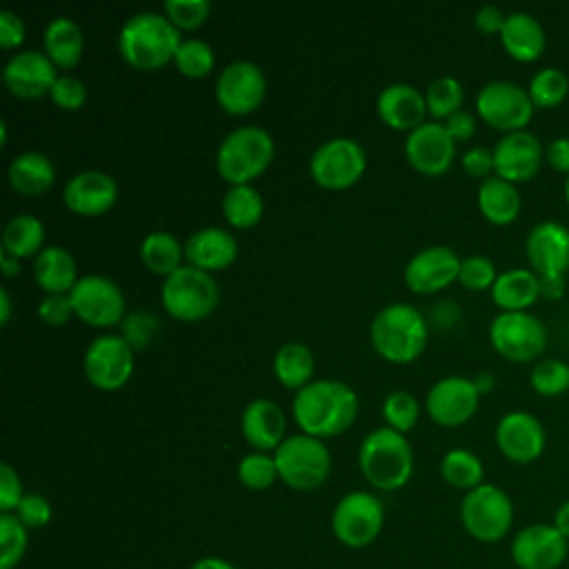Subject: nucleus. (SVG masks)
<instances>
[{
  "instance_id": "1",
  "label": "nucleus",
  "mask_w": 569,
  "mask_h": 569,
  "mask_svg": "<svg viewBox=\"0 0 569 569\" xmlns=\"http://www.w3.org/2000/svg\"><path fill=\"white\" fill-rule=\"evenodd\" d=\"M291 411L302 433L325 440L345 433L356 422L358 396L342 380L320 378L296 391Z\"/></svg>"
},
{
  "instance_id": "2",
  "label": "nucleus",
  "mask_w": 569,
  "mask_h": 569,
  "mask_svg": "<svg viewBox=\"0 0 569 569\" xmlns=\"http://www.w3.org/2000/svg\"><path fill=\"white\" fill-rule=\"evenodd\" d=\"M180 42V29L160 11H138L118 31V53L138 71H156L173 62Z\"/></svg>"
},
{
  "instance_id": "3",
  "label": "nucleus",
  "mask_w": 569,
  "mask_h": 569,
  "mask_svg": "<svg viewBox=\"0 0 569 569\" xmlns=\"http://www.w3.org/2000/svg\"><path fill=\"white\" fill-rule=\"evenodd\" d=\"M427 320L409 302H391L382 307L369 325L371 347L382 360L393 365L418 360L427 347Z\"/></svg>"
},
{
  "instance_id": "4",
  "label": "nucleus",
  "mask_w": 569,
  "mask_h": 569,
  "mask_svg": "<svg viewBox=\"0 0 569 569\" xmlns=\"http://www.w3.org/2000/svg\"><path fill=\"white\" fill-rule=\"evenodd\" d=\"M358 465L373 489L396 491L405 487L413 473V451L405 433L391 427H378L362 438Z\"/></svg>"
},
{
  "instance_id": "5",
  "label": "nucleus",
  "mask_w": 569,
  "mask_h": 569,
  "mask_svg": "<svg viewBox=\"0 0 569 569\" xmlns=\"http://www.w3.org/2000/svg\"><path fill=\"white\" fill-rule=\"evenodd\" d=\"M273 153L276 144L267 129L242 124L231 129L218 144L216 171L229 187L251 184L269 169Z\"/></svg>"
},
{
  "instance_id": "6",
  "label": "nucleus",
  "mask_w": 569,
  "mask_h": 569,
  "mask_svg": "<svg viewBox=\"0 0 569 569\" xmlns=\"http://www.w3.org/2000/svg\"><path fill=\"white\" fill-rule=\"evenodd\" d=\"M160 300L171 318L182 322H198L218 307L220 291L211 273L191 264H182L178 271L164 278Z\"/></svg>"
},
{
  "instance_id": "7",
  "label": "nucleus",
  "mask_w": 569,
  "mask_h": 569,
  "mask_svg": "<svg viewBox=\"0 0 569 569\" xmlns=\"http://www.w3.org/2000/svg\"><path fill=\"white\" fill-rule=\"evenodd\" d=\"M280 480L298 491L320 487L331 473V453L320 438L296 433L287 436L273 451Z\"/></svg>"
},
{
  "instance_id": "8",
  "label": "nucleus",
  "mask_w": 569,
  "mask_h": 569,
  "mask_svg": "<svg viewBox=\"0 0 569 569\" xmlns=\"http://www.w3.org/2000/svg\"><path fill=\"white\" fill-rule=\"evenodd\" d=\"M465 531L480 542H498L513 525L511 498L496 485L482 482L467 491L460 502Z\"/></svg>"
},
{
  "instance_id": "9",
  "label": "nucleus",
  "mask_w": 569,
  "mask_h": 569,
  "mask_svg": "<svg viewBox=\"0 0 569 569\" xmlns=\"http://www.w3.org/2000/svg\"><path fill=\"white\" fill-rule=\"evenodd\" d=\"M367 169L365 147L347 136L329 138L320 142L309 158L311 180L329 191H342L353 187Z\"/></svg>"
},
{
  "instance_id": "10",
  "label": "nucleus",
  "mask_w": 569,
  "mask_h": 569,
  "mask_svg": "<svg viewBox=\"0 0 569 569\" xmlns=\"http://www.w3.org/2000/svg\"><path fill=\"white\" fill-rule=\"evenodd\" d=\"M489 342L509 362H538L547 347V329L529 311H500L489 325Z\"/></svg>"
},
{
  "instance_id": "11",
  "label": "nucleus",
  "mask_w": 569,
  "mask_h": 569,
  "mask_svg": "<svg viewBox=\"0 0 569 569\" xmlns=\"http://www.w3.org/2000/svg\"><path fill=\"white\" fill-rule=\"evenodd\" d=\"M476 111L485 124L502 133L527 129L533 118L529 91L511 80H491L476 96Z\"/></svg>"
},
{
  "instance_id": "12",
  "label": "nucleus",
  "mask_w": 569,
  "mask_h": 569,
  "mask_svg": "<svg viewBox=\"0 0 569 569\" xmlns=\"http://www.w3.org/2000/svg\"><path fill=\"white\" fill-rule=\"evenodd\" d=\"M73 316L89 327L107 329L120 325L127 316V300L122 289L107 276H80L69 291Z\"/></svg>"
},
{
  "instance_id": "13",
  "label": "nucleus",
  "mask_w": 569,
  "mask_h": 569,
  "mask_svg": "<svg viewBox=\"0 0 569 569\" xmlns=\"http://www.w3.org/2000/svg\"><path fill=\"white\" fill-rule=\"evenodd\" d=\"M133 347L118 333L96 336L82 356V371L89 385L100 391H118L133 373Z\"/></svg>"
},
{
  "instance_id": "14",
  "label": "nucleus",
  "mask_w": 569,
  "mask_h": 569,
  "mask_svg": "<svg viewBox=\"0 0 569 569\" xmlns=\"http://www.w3.org/2000/svg\"><path fill=\"white\" fill-rule=\"evenodd\" d=\"M385 522L382 502L369 491L345 493L331 513L333 536L351 549L371 545Z\"/></svg>"
},
{
  "instance_id": "15",
  "label": "nucleus",
  "mask_w": 569,
  "mask_h": 569,
  "mask_svg": "<svg viewBox=\"0 0 569 569\" xmlns=\"http://www.w3.org/2000/svg\"><path fill=\"white\" fill-rule=\"evenodd\" d=\"M213 93L224 113L247 116L256 111L267 96L264 71L251 60H233L218 73Z\"/></svg>"
},
{
  "instance_id": "16",
  "label": "nucleus",
  "mask_w": 569,
  "mask_h": 569,
  "mask_svg": "<svg viewBox=\"0 0 569 569\" xmlns=\"http://www.w3.org/2000/svg\"><path fill=\"white\" fill-rule=\"evenodd\" d=\"M525 256L538 278H565L569 271V227L556 220L533 224L525 240Z\"/></svg>"
},
{
  "instance_id": "17",
  "label": "nucleus",
  "mask_w": 569,
  "mask_h": 569,
  "mask_svg": "<svg viewBox=\"0 0 569 569\" xmlns=\"http://www.w3.org/2000/svg\"><path fill=\"white\" fill-rule=\"evenodd\" d=\"M407 162L425 176H442L456 160V142L438 120H425L405 138Z\"/></svg>"
},
{
  "instance_id": "18",
  "label": "nucleus",
  "mask_w": 569,
  "mask_h": 569,
  "mask_svg": "<svg viewBox=\"0 0 569 569\" xmlns=\"http://www.w3.org/2000/svg\"><path fill=\"white\" fill-rule=\"evenodd\" d=\"M460 256L447 244H429L405 264V284L420 296L447 289L458 280Z\"/></svg>"
},
{
  "instance_id": "19",
  "label": "nucleus",
  "mask_w": 569,
  "mask_h": 569,
  "mask_svg": "<svg viewBox=\"0 0 569 569\" xmlns=\"http://www.w3.org/2000/svg\"><path fill=\"white\" fill-rule=\"evenodd\" d=\"M427 413L440 427H460L473 418L480 405L471 378L445 376L427 391Z\"/></svg>"
},
{
  "instance_id": "20",
  "label": "nucleus",
  "mask_w": 569,
  "mask_h": 569,
  "mask_svg": "<svg viewBox=\"0 0 569 569\" xmlns=\"http://www.w3.org/2000/svg\"><path fill=\"white\" fill-rule=\"evenodd\" d=\"M58 80V67L49 60L44 51L22 49L13 53L2 69V82L11 96L22 100H33L51 93Z\"/></svg>"
},
{
  "instance_id": "21",
  "label": "nucleus",
  "mask_w": 569,
  "mask_h": 569,
  "mask_svg": "<svg viewBox=\"0 0 569 569\" xmlns=\"http://www.w3.org/2000/svg\"><path fill=\"white\" fill-rule=\"evenodd\" d=\"M569 553V540L553 525H529L511 540V560L518 569H558Z\"/></svg>"
},
{
  "instance_id": "22",
  "label": "nucleus",
  "mask_w": 569,
  "mask_h": 569,
  "mask_svg": "<svg viewBox=\"0 0 569 569\" xmlns=\"http://www.w3.org/2000/svg\"><path fill=\"white\" fill-rule=\"evenodd\" d=\"M496 445L500 453L518 465H529L538 460L547 445V433L542 422L522 409L507 411L496 425Z\"/></svg>"
},
{
  "instance_id": "23",
  "label": "nucleus",
  "mask_w": 569,
  "mask_h": 569,
  "mask_svg": "<svg viewBox=\"0 0 569 569\" xmlns=\"http://www.w3.org/2000/svg\"><path fill=\"white\" fill-rule=\"evenodd\" d=\"M493 173L513 184L531 180L545 160V149L540 140L522 129L513 133H502V138L493 144Z\"/></svg>"
},
{
  "instance_id": "24",
  "label": "nucleus",
  "mask_w": 569,
  "mask_h": 569,
  "mask_svg": "<svg viewBox=\"0 0 569 569\" xmlns=\"http://www.w3.org/2000/svg\"><path fill=\"white\" fill-rule=\"evenodd\" d=\"M118 200V182L113 176L98 171V169H84L71 176L64 182L62 189V202L64 207L82 218H96L107 213Z\"/></svg>"
},
{
  "instance_id": "25",
  "label": "nucleus",
  "mask_w": 569,
  "mask_h": 569,
  "mask_svg": "<svg viewBox=\"0 0 569 569\" xmlns=\"http://www.w3.org/2000/svg\"><path fill=\"white\" fill-rule=\"evenodd\" d=\"M284 429L287 416L271 398H256L240 413L242 438L253 447V451H276L287 438Z\"/></svg>"
},
{
  "instance_id": "26",
  "label": "nucleus",
  "mask_w": 569,
  "mask_h": 569,
  "mask_svg": "<svg viewBox=\"0 0 569 569\" xmlns=\"http://www.w3.org/2000/svg\"><path fill=\"white\" fill-rule=\"evenodd\" d=\"M378 118L396 131H413L425 122L427 100L425 93L409 82H391L376 98Z\"/></svg>"
},
{
  "instance_id": "27",
  "label": "nucleus",
  "mask_w": 569,
  "mask_h": 569,
  "mask_svg": "<svg viewBox=\"0 0 569 569\" xmlns=\"http://www.w3.org/2000/svg\"><path fill=\"white\" fill-rule=\"evenodd\" d=\"M236 258H238V240L231 231L222 227H202L184 240L187 264L202 269L207 273L231 267Z\"/></svg>"
},
{
  "instance_id": "28",
  "label": "nucleus",
  "mask_w": 569,
  "mask_h": 569,
  "mask_svg": "<svg viewBox=\"0 0 569 569\" xmlns=\"http://www.w3.org/2000/svg\"><path fill=\"white\" fill-rule=\"evenodd\" d=\"M500 42L509 58L518 62H536L545 51L547 36L536 16L527 11H511L507 13L500 31Z\"/></svg>"
},
{
  "instance_id": "29",
  "label": "nucleus",
  "mask_w": 569,
  "mask_h": 569,
  "mask_svg": "<svg viewBox=\"0 0 569 569\" xmlns=\"http://www.w3.org/2000/svg\"><path fill=\"white\" fill-rule=\"evenodd\" d=\"M33 280L44 293H69L78 282L76 258L60 244H47L33 258Z\"/></svg>"
},
{
  "instance_id": "30",
  "label": "nucleus",
  "mask_w": 569,
  "mask_h": 569,
  "mask_svg": "<svg viewBox=\"0 0 569 569\" xmlns=\"http://www.w3.org/2000/svg\"><path fill=\"white\" fill-rule=\"evenodd\" d=\"M9 184L20 196H40L56 182L53 160L42 151L18 153L7 169Z\"/></svg>"
},
{
  "instance_id": "31",
  "label": "nucleus",
  "mask_w": 569,
  "mask_h": 569,
  "mask_svg": "<svg viewBox=\"0 0 569 569\" xmlns=\"http://www.w3.org/2000/svg\"><path fill=\"white\" fill-rule=\"evenodd\" d=\"M42 51L58 69H73L84 51V36L80 24L67 16L49 20L42 33Z\"/></svg>"
},
{
  "instance_id": "32",
  "label": "nucleus",
  "mask_w": 569,
  "mask_h": 569,
  "mask_svg": "<svg viewBox=\"0 0 569 569\" xmlns=\"http://www.w3.org/2000/svg\"><path fill=\"white\" fill-rule=\"evenodd\" d=\"M491 298L500 311H527L540 298V280L531 269H507L498 273Z\"/></svg>"
},
{
  "instance_id": "33",
  "label": "nucleus",
  "mask_w": 569,
  "mask_h": 569,
  "mask_svg": "<svg viewBox=\"0 0 569 569\" xmlns=\"http://www.w3.org/2000/svg\"><path fill=\"white\" fill-rule=\"evenodd\" d=\"M522 200L518 187L509 180L498 178L496 173L480 180L478 187V209L491 224L505 227L511 224L520 213Z\"/></svg>"
},
{
  "instance_id": "34",
  "label": "nucleus",
  "mask_w": 569,
  "mask_h": 569,
  "mask_svg": "<svg viewBox=\"0 0 569 569\" xmlns=\"http://www.w3.org/2000/svg\"><path fill=\"white\" fill-rule=\"evenodd\" d=\"M140 260L151 273L169 278L182 267L184 242H180L178 236L164 229L149 231L140 242Z\"/></svg>"
},
{
  "instance_id": "35",
  "label": "nucleus",
  "mask_w": 569,
  "mask_h": 569,
  "mask_svg": "<svg viewBox=\"0 0 569 569\" xmlns=\"http://www.w3.org/2000/svg\"><path fill=\"white\" fill-rule=\"evenodd\" d=\"M316 358L302 342H284L273 353V373L287 389H302L313 380Z\"/></svg>"
},
{
  "instance_id": "36",
  "label": "nucleus",
  "mask_w": 569,
  "mask_h": 569,
  "mask_svg": "<svg viewBox=\"0 0 569 569\" xmlns=\"http://www.w3.org/2000/svg\"><path fill=\"white\" fill-rule=\"evenodd\" d=\"M44 249V224L33 213H16L2 229V251L24 260Z\"/></svg>"
},
{
  "instance_id": "37",
  "label": "nucleus",
  "mask_w": 569,
  "mask_h": 569,
  "mask_svg": "<svg viewBox=\"0 0 569 569\" xmlns=\"http://www.w3.org/2000/svg\"><path fill=\"white\" fill-rule=\"evenodd\" d=\"M264 198L253 184L229 187L222 196V216L233 229H251L262 220Z\"/></svg>"
},
{
  "instance_id": "38",
  "label": "nucleus",
  "mask_w": 569,
  "mask_h": 569,
  "mask_svg": "<svg viewBox=\"0 0 569 569\" xmlns=\"http://www.w3.org/2000/svg\"><path fill=\"white\" fill-rule=\"evenodd\" d=\"M440 476L453 489L471 491L478 485H482L485 467H482V460L473 451L456 447V449H449L442 456V460H440Z\"/></svg>"
},
{
  "instance_id": "39",
  "label": "nucleus",
  "mask_w": 569,
  "mask_h": 569,
  "mask_svg": "<svg viewBox=\"0 0 569 569\" xmlns=\"http://www.w3.org/2000/svg\"><path fill=\"white\" fill-rule=\"evenodd\" d=\"M527 91L536 109H553L565 102L569 93V78L558 67H542L529 80Z\"/></svg>"
},
{
  "instance_id": "40",
  "label": "nucleus",
  "mask_w": 569,
  "mask_h": 569,
  "mask_svg": "<svg viewBox=\"0 0 569 569\" xmlns=\"http://www.w3.org/2000/svg\"><path fill=\"white\" fill-rule=\"evenodd\" d=\"M425 100H427V113L433 120H438V122L442 120L445 122L449 116H453L456 111L462 109L465 89H462L458 78L440 76V78L429 82Z\"/></svg>"
},
{
  "instance_id": "41",
  "label": "nucleus",
  "mask_w": 569,
  "mask_h": 569,
  "mask_svg": "<svg viewBox=\"0 0 569 569\" xmlns=\"http://www.w3.org/2000/svg\"><path fill=\"white\" fill-rule=\"evenodd\" d=\"M173 64L184 78H191V80L207 78L216 67L213 47L207 40L187 38L180 42V47L173 56Z\"/></svg>"
},
{
  "instance_id": "42",
  "label": "nucleus",
  "mask_w": 569,
  "mask_h": 569,
  "mask_svg": "<svg viewBox=\"0 0 569 569\" xmlns=\"http://www.w3.org/2000/svg\"><path fill=\"white\" fill-rule=\"evenodd\" d=\"M529 385L542 398H558L569 391V365L558 358H540L529 373Z\"/></svg>"
},
{
  "instance_id": "43",
  "label": "nucleus",
  "mask_w": 569,
  "mask_h": 569,
  "mask_svg": "<svg viewBox=\"0 0 569 569\" xmlns=\"http://www.w3.org/2000/svg\"><path fill=\"white\" fill-rule=\"evenodd\" d=\"M238 478L247 489H253V491L269 489L280 478L273 453L251 451L242 456L238 462Z\"/></svg>"
},
{
  "instance_id": "44",
  "label": "nucleus",
  "mask_w": 569,
  "mask_h": 569,
  "mask_svg": "<svg viewBox=\"0 0 569 569\" xmlns=\"http://www.w3.org/2000/svg\"><path fill=\"white\" fill-rule=\"evenodd\" d=\"M27 527L16 513H0V569H13L27 551Z\"/></svg>"
},
{
  "instance_id": "45",
  "label": "nucleus",
  "mask_w": 569,
  "mask_h": 569,
  "mask_svg": "<svg viewBox=\"0 0 569 569\" xmlns=\"http://www.w3.org/2000/svg\"><path fill=\"white\" fill-rule=\"evenodd\" d=\"M418 416H420V405L418 400L405 391V389H396L391 393L385 396L382 400V418L387 422V427L400 431V433H407L416 427L418 422Z\"/></svg>"
},
{
  "instance_id": "46",
  "label": "nucleus",
  "mask_w": 569,
  "mask_h": 569,
  "mask_svg": "<svg viewBox=\"0 0 569 569\" xmlns=\"http://www.w3.org/2000/svg\"><path fill=\"white\" fill-rule=\"evenodd\" d=\"M162 13L180 31H193L207 22L211 13V2L209 0H167L162 4Z\"/></svg>"
},
{
  "instance_id": "47",
  "label": "nucleus",
  "mask_w": 569,
  "mask_h": 569,
  "mask_svg": "<svg viewBox=\"0 0 569 569\" xmlns=\"http://www.w3.org/2000/svg\"><path fill=\"white\" fill-rule=\"evenodd\" d=\"M498 278L496 264L487 256H467L462 258L458 282L469 291H491Z\"/></svg>"
},
{
  "instance_id": "48",
  "label": "nucleus",
  "mask_w": 569,
  "mask_h": 569,
  "mask_svg": "<svg viewBox=\"0 0 569 569\" xmlns=\"http://www.w3.org/2000/svg\"><path fill=\"white\" fill-rule=\"evenodd\" d=\"M49 98L62 111H78L87 104L89 91H87V84L80 78H76L71 73H62V76H58L56 84L51 87Z\"/></svg>"
},
{
  "instance_id": "49",
  "label": "nucleus",
  "mask_w": 569,
  "mask_h": 569,
  "mask_svg": "<svg viewBox=\"0 0 569 569\" xmlns=\"http://www.w3.org/2000/svg\"><path fill=\"white\" fill-rule=\"evenodd\" d=\"M156 331H158V318L149 311L127 313L122 320V336L133 347V351L140 347H147Z\"/></svg>"
},
{
  "instance_id": "50",
  "label": "nucleus",
  "mask_w": 569,
  "mask_h": 569,
  "mask_svg": "<svg viewBox=\"0 0 569 569\" xmlns=\"http://www.w3.org/2000/svg\"><path fill=\"white\" fill-rule=\"evenodd\" d=\"M13 513L27 529H42L51 520V505L42 493H24Z\"/></svg>"
},
{
  "instance_id": "51",
  "label": "nucleus",
  "mask_w": 569,
  "mask_h": 569,
  "mask_svg": "<svg viewBox=\"0 0 569 569\" xmlns=\"http://www.w3.org/2000/svg\"><path fill=\"white\" fill-rule=\"evenodd\" d=\"M38 316L49 327H62L73 316V307L69 293H44L38 305Z\"/></svg>"
},
{
  "instance_id": "52",
  "label": "nucleus",
  "mask_w": 569,
  "mask_h": 569,
  "mask_svg": "<svg viewBox=\"0 0 569 569\" xmlns=\"http://www.w3.org/2000/svg\"><path fill=\"white\" fill-rule=\"evenodd\" d=\"M22 498L24 493H22V482L18 471L9 462H2L0 465V511L13 513Z\"/></svg>"
},
{
  "instance_id": "53",
  "label": "nucleus",
  "mask_w": 569,
  "mask_h": 569,
  "mask_svg": "<svg viewBox=\"0 0 569 569\" xmlns=\"http://www.w3.org/2000/svg\"><path fill=\"white\" fill-rule=\"evenodd\" d=\"M460 164L465 169L467 176L471 178H489L493 176V151L487 149V147H469L462 158H460Z\"/></svg>"
},
{
  "instance_id": "54",
  "label": "nucleus",
  "mask_w": 569,
  "mask_h": 569,
  "mask_svg": "<svg viewBox=\"0 0 569 569\" xmlns=\"http://www.w3.org/2000/svg\"><path fill=\"white\" fill-rule=\"evenodd\" d=\"M24 33H27L24 20L11 9H2L0 11V47L7 51L18 49L24 42Z\"/></svg>"
},
{
  "instance_id": "55",
  "label": "nucleus",
  "mask_w": 569,
  "mask_h": 569,
  "mask_svg": "<svg viewBox=\"0 0 569 569\" xmlns=\"http://www.w3.org/2000/svg\"><path fill=\"white\" fill-rule=\"evenodd\" d=\"M505 20H507V13H502V9L496 7V4H482V7L473 13V24H476V29H478L480 33H487V36H491V33H498V36H500V31H502V27H505Z\"/></svg>"
},
{
  "instance_id": "56",
  "label": "nucleus",
  "mask_w": 569,
  "mask_h": 569,
  "mask_svg": "<svg viewBox=\"0 0 569 569\" xmlns=\"http://www.w3.org/2000/svg\"><path fill=\"white\" fill-rule=\"evenodd\" d=\"M442 124H445L447 133L453 138V142H465L476 133V116L469 113L467 109L456 111Z\"/></svg>"
},
{
  "instance_id": "57",
  "label": "nucleus",
  "mask_w": 569,
  "mask_h": 569,
  "mask_svg": "<svg viewBox=\"0 0 569 569\" xmlns=\"http://www.w3.org/2000/svg\"><path fill=\"white\" fill-rule=\"evenodd\" d=\"M545 162L553 171L569 176V138L567 136H560V138H553L547 142Z\"/></svg>"
},
{
  "instance_id": "58",
  "label": "nucleus",
  "mask_w": 569,
  "mask_h": 569,
  "mask_svg": "<svg viewBox=\"0 0 569 569\" xmlns=\"http://www.w3.org/2000/svg\"><path fill=\"white\" fill-rule=\"evenodd\" d=\"M540 280V298L560 300L565 296V278H538Z\"/></svg>"
},
{
  "instance_id": "59",
  "label": "nucleus",
  "mask_w": 569,
  "mask_h": 569,
  "mask_svg": "<svg viewBox=\"0 0 569 569\" xmlns=\"http://www.w3.org/2000/svg\"><path fill=\"white\" fill-rule=\"evenodd\" d=\"M551 525L569 540V498L558 505V509L553 511V522Z\"/></svg>"
},
{
  "instance_id": "60",
  "label": "nucleus",
  "mask_w": 569,
  "mask_h": 569,
  "mask_svg": "<svg viewBox=\"0 0 569 569\" xmlns=\"http://www.w3.org/2000/svg\"><path fill=\"white\" fill-rule=\"evenodd\" d=\"M471 382H473L476 391L480 393V398L487 396V393H491L493 387H496V378H493L489 371H478V373L471 378Z\"/></svg>"
},
{
  "instance_id": "61",
  "label": "nucleus",
  "mask_w": 569,
  "mask_h": 569,
  "mask_svg": "<svg viewBox=\"0 0 569 569\" xmlns=\"http://www.w3.org/2000/svg\"><path fill=\"white\" fill-rule=\"evenodd\" d=\"M191 569H236L231 562H227L224 558H218V556H207V558H200L191 565Z\"/></svg>"
},
{
  "instance_id": "62",
  "label": "nucleus",
  "mask_w": 569,
  "mask_h": 569,
  "mask_svg": "<svg viewBox=\"0 0 569 569\" xmlns=\"http://www.w3.org/2000/svg\"><path fill=\"white\" fill-rule=\"evenodd\" d=\"M0 269H2V273H4L7 278H13V276L20 273V260L13 258V256H9V253H4V251L0 249Z\"/></svg>"
},
{
  "instance_id": "63",
  "label": "nucleus",
  "mask_w": 569,
  "mask_h": 569,
  "mask_svg": "<svg viewBox=\"0 0 569 569\" xmlns=\"http://www.w3.org/2000/svg\"><path fill=\"white\" fill-rule=\"evenodd\" d=\"M11 309H13V305H11L9 289L2 287V289H0V325H2V327L9 325V320H11Z\"/></svg>"
},
{
  "instance_id": "64",
  "label": "nucleus",
  "mask_w": 569,
  "mask_h": 569,
  "mask_svg": "<svg viewBox=\"0 0 569 569\" xmlns=\"http://www.w3.org/2000/svg\"><path fill=\"white\" fill-rule=\"evenodd\" d=\"M562 193H565V202H567V207H569V176L565 178V187H562Z\"/></svg>"
}]
</instances>
